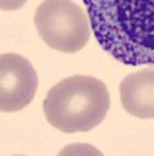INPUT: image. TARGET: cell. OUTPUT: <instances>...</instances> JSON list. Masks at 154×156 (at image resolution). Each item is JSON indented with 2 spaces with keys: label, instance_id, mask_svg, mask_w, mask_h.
Returning a JSON list of instances; mask_svg holds the SVG:
<instances>
[{
  "label": "cell",
  "instance_id": "1",
  "mask_svg": "<svg viewBox=\"0 0 154 156\" xmlns=\"http://www.w3.org/2000/svg\"><path fill=\"white\" fill-rule=\"evenodd\" d=\"M100 47L126 66H154V0H83Z\"/></svg>",
  "mask_w": 154,
  "mask_h": 156
},
{
  "label": "cell",
  "instance_id": "2",
  "mask_svg": "<svg viewBox=\"0 0 154 156\" xmlns=\"http://www.w3.org/2000/svg\"><path fill=\"white\" fill-rule=\"evenodd\" d=\"M108 86L91 75H72L48 90L44 100L47 122L62 133H86L98 126L109 111Z\"/></svg>",
  "mask_w": 154,
  "mask_h": 156
},
{
  "label": "cell",
  "instance_id": "3",
  "mask_svg": "<svg viewBox=\"0 0 154 156\" xmlns=\"http://www.w3.org/2000/svg\"><path fill=\"white\" fill-rule=\"evenodd\" d=\"M42 41L61 53H76L91 39V20L72 0H44L34 12Z\"/></svg>",
  "mask_w": 154,
  "mask_h": 156
},
{
  "label": "cell",
  "instance_id": "4",
  "mask_svg": "<svg viewBox=\"0 0 154 156\" xmlns=\"http://www.w3.org/2000/svg\"><path fill=\"white\" fill-rule=\"evenodd\" d=\"M39 76L33 64L20 55L3 53L0 56V109L16 112L33 101Z\"/></svg>",
  "mask_w": 154,
  "mask_h": 156
},
{
  "label": "cell",
  "instance_id": "5",
  "mask_svg": "<svg viewBox=\"0 0 154 156\" xmlns=\"http://www.w3.org/2000/svg\"><path fill=\"white\" fill-rule=\"evenodd\" d=\"M120 101L139 119H154V67L131 73L120 83Z\"/></svg>",
  "mask_w": 154,
  "mask_h": 156
},
{
  "label": "cell",
  "instance_id": "6",
  "mask_svg": "<svg viewBox=\"0 0 154 156\" xmlns=\"http://www.w3.org/2000/svg\"><path fill=\"white\" fill-rule=\"evenodd\" d=\"M28 0H0V8L2 11H14L22 8Z\"/></svg>",
  "mask_w": 154,
  "mask_h": 156
}]
</instances>
